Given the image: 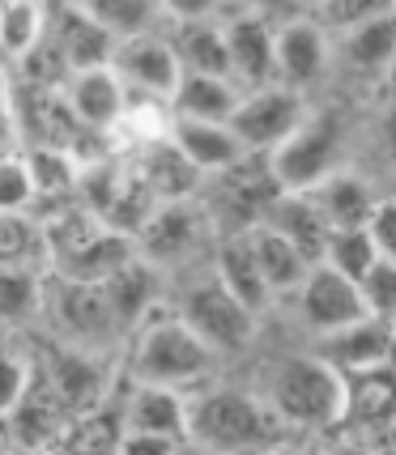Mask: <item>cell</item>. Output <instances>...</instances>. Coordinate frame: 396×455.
<instances>
[{
    "label": "cell",
    "mask_w": 396,
    "mask_h": 455,
    "mask_svg": "<svg viewBox=\"0 0 396 455\" xmlns=\"http://www.w3.org/2000/svg\"><path fill=\"white\" fill-rule=\"evenodd\" d=\"M218 362L222 357L179 319L171 298L141 319L119 349V371L133 383H166V387H183V392L205 387L218 371Z\"/></svg>",
    "instance_id": "cell-1"
},
{
    "label": "cell",
    "mask_w": 396,
    "mask_h": 455,
    "mask_svg": "<svg viewBox=\"0 0 396 455\" xmlns=\"http://www.w3.org/2000/svg\"><path fill=\"white\" fill-rule=\"evenodd\" d=\"M345 387L350 379L324 354H281L260 379V396L290 435H324L345 421Z\"/></svg>",
    "instance_id": "cell-2"
},
{
    "label": "cell",
    "mask_w": 396,
    "mask_h": 455,
    "mask_svg": "<svg viewBox=\"0 0 396 455\" xmlns=\"http://www.w3.org/2000/svg\"><path fill=\"white\" fill-rule=\"evenodd\" d=\"M286 438L290 430L260 392L222 387L214 379L188 392V447L197 451H264Z\"/></svg>",
    "instance_id": "cell-3"
},
{
    "label": "cell",
    "mask_w": 396,
    "mask_h": 455,
    "mask_svg": "<svg viewBox=\"0 0 396 455\" xmlns=\"http://www.w3.org/2000/svg\"><path fill=\"white\" fill-rule=\"evenodd\" d=\"M171 307H175L179 319H183L218 357L252 349V340H256V332H260L256 311H247V307L218 281V273L205 268V264L183 268V285L175 290Z\"/></svg>",
    "instance_id": "cell-4"
},
{
    "label": "cell",
    "mask_w": 396,
    "mask_h": 455,
    "mask_svg": "<svg viewBox=\"0 0 396 455\" xmlns=\"http://www.w3.org/2000/svg\"><path fill=\"white\" fill-rule=\"evenodd\" d=\"M218 226L209 218V209L197 196H179V200H158L145 221L137 226V256L150 259L158 273H183L209 256L205 247L218 243Z\"/></svg>",
    "instance_id": "cell-5"
},
{
    "label": "cell",
    "mask_w": 396,
    "mask_h": 455,
    "mask_svg": "<svg viewBox=\"0 0 396 455\" xmlns=\"http://www.w3.org/2000/svg\"><path fill=\"white\" fill-rule=\"evenodd\" d=\"M43 319H52L60 345H73V349L102 357H119V349H124V332H119L107 298H102V285H94V281H73L47 268Z\"/></svg>",
    "instance_id": "cell-6"
},
{
    "label": "cell",
    "mask_w": 396,
    "mask_h": 455,
    "mask_svg": "<svg viewBox=\"0 0 396 455\" xmlns=\"http://www.w3.org/2000/svg\"><path fill=\"white\" fill-rule=\"evenodd\" d=\"M264 166L281 192H307L311 183L345 166V124L337 111L311 107L290 137L264 154Z\"/></svg>",
    "instance_id": "cell-7"
},
{
    "label": "cell",
    "mask_w": 396,
    "mask_h": 455,
    "mask_svg": "<svg viewBox=\"0 0 396 455\" xmlns=\"http://www.w3.org/2000/svg\"><path fill=\"white\" fill-rule=\"evenodd\" d=\"M116 451H183L188 447V392L166 383H133L119 400Z\"/></svg>",
    "instance_id": "cell-8"
},
{
    "label": "cell",
    "mask_w": 396,
    "mask_h": 455,
    "mask_svg": "<svg viewBox=\"0 0 396 455\" xmlns=\"http://www.w3.org/2000/svg\"><path fill=\"white\" fill-rule=\"evenodd\" d=\"M311 111V99L307 90L298 85H286V81H264V85H252L238 94V107L230 116V128L238 132V140L252 149V154H269L273 145L295 132L298 124Z\"/></svg>",
    "instance_id": "cell-9"
},
{
    "label": "cell",
    "mask_w": 396,
    "mask_h": 455,
    "mask_svg": "<svg viewBox=\"0 0 396 455\" xmlns=\"http://www.w3.org/2000/svg\"><path fill=\"white\" fill-rule=\"evenodd\" d=\"M273 60L278 81L311 94L324 77H333V30L311 9H298L273 26Z\"/></svg>",
    "instance_id": "cell-10"
},
{
    "label": "cell",
    "mask_w": 396,
    "mask_h": 455,
    "mask_svg": "<svg viewBox=\"0 0 396 455\" xmlns=\"http://www.w3.org/2000/svg\"><path fill=\"white\" fill-rule=\"evenodd\" d=\"M295 315L303 323V332L316 340V337H328V332H337L345 323H354V319L367 315V307H362V294H358V281L337 273L333 264H324L316 259L311 268H307V277L298 281L295 294Z\"/></svg>",
    "instance_id": "cell-11"
},
{
    "label": "cell",
    "mask_w": 396,
    "mask_h": 455,
    "mask_svg": "<svg viewBox=\"0 0 396 455\" xmlns=\"http://www.w3.org/2000/svg\"><path fill=\"white\" fill-rule=\"evenodd\" d=\"M111 68H116L119 81L128 85V94H150V99H166V102L175 94L179 73H183L166 26H162V30H150V35L119 39L116 52H111Z\"/></svg>",
    "instance_id": "cell-12"
},
{
    "label": "cell",
    "mask_w": 396,
    "mask_h": 455,
    "mask_svg": "<svg viewBox=\"0 0 396 455\" xmlns=\"http://www.w3.org/2000/svg\"><path fill=\"white\" fill-rule=\"evenodd\" d=\"M333 73L358 81L396 77V9L333 35Z\"/></svg>",
    "instance_id": "cell-13"
},
{
    "label": "cell",
    "mask_w": 396,
    "mask_h": 455,
    "mask_svg": "<svg viewBox=\"0 0 396 455\" xmlns=\"http://www.w3.org/2000/svg\"><path fill=\"white\" fill-rule=\"evenodd\" d=\"M273 26L278 21L260 18V13H243V9H226L222 13V35H226V64L230 77L252 90L278 77V60H273Z\"/></svg>",
    "instance_id": "cell-14"
},
{
    "label": "cell",
    "mask_w": 396,
    "mask_h": 455,
    "mask_svg": "<svg viewBox=\"0 0 396 455\" xmlns=\"http://www.w3.org/2000/svg\"><path fill=\"white\" fill-rule=\"evenodd\" d=\"M316 354H324L341 375H367L379 366H396V337L388 328V319L362 315L354 323H345L328 337H316Z\"/></svg>",
    "instance_id": "cell-15"
},
{
    "label": "cell",
    "mask_w": 396,
    "mask_h": 455,
    "mask_svg": "<svg viewBox=\"0 0 396 455\" xmlns=\"http://www.w3.org/2000/svg\"><path fill=\"white\" fill-rule=\"evenodd\" d=\"M166 140H171L205 179L230 171L235 162H243L252 154V149L238 140L235 128H230V119H188V116H175V111H171V132H166Z\"/></svg>",
    "instance_id": "cell-16"
},
{
    "label": "cell",
    "mask_w": 396,
    "mask_h": 455,
    "mask_svg": "<svg viewBox=\"0 0 396 455\" xmlns=\"http://www.w3.org/2000/svg\"><path fill=\"white\" fill-rule=\"evenodd\" d=\"M47 39L60 52V60L69 64V73L111 64V52H116V39L85 13V4H77V0H52Z\"/></svg>",
    "instance_id": "cell-17"
},
{
    "label": "cell",
    "mask_w": 396,
    "mask_h": 455,
    "mask_svg": "<svg viewBox=\"0 0 396 455\" xmlns=\"http://www.w3.org/2000/svg\"><path fill=\"white\" fill-rule=\"evenodd\" d=\"M60 94L69 102V111L85 132H102L119 119L124 102H128V85L119 81V73L111 64H99V68H77L69 73V81L60 85Z\"/></svg>",
    "instance_id": "cell-18"
},
{
    "label": "cell",
    "mask_w": 396,
    "mask_h": 455,
    "mask_svg": "<svg viewBox=\"0 0 396 455\" xmlns=\"http://www.w3.org/2000/svg\"><path fill=\"white\" fill-rule=\"evenodd\" d=\"M99 285H102L107 307H111V315H116V323H119V332H124V340H128V332H133L158 302H166V298H162V273L141 256H133L128 264H119L116 273L107 281H99Z\"/></svg>",
    "instance_id": "cell-19"
},
{
    "label": "cell",
    "mask_w": 396,
    "mask_h": 455,
    "mask_svg": "<svg viewBox=\"0 0 396 455\" xmlns=\"http://www.w3.org/2000/svg\"><path fill=\"white\" fill-rule=\"evenodd\" d=\"M209 268H214L222 285H226V290H230L247 311H256V315H264V311L278 302V294L269 290V281H264V273H260L256 256H252V243H247L243 230L222 235L218 243H214V259H209Z\"/></svg>",
    "instance_id": "cell-20"
},
{
    "label": "cell",
    "mask_w": 396,
    "mask_h": 455,
    "mask_svg": "<svg viewBox=\"0 0 396 455\" xmlns=\"http://www.w3.org/2000/svg\"><path fill=\"white\" fill-rule=\"evenodd\" d=\"M307 200L316 204V213L324 218L328 230H337V226H362L367 213H371V204H376V188H371V179L350 171V166H337L333 175H324L319 183L307 188Z\"/></svg>",
    "instance_id": "cell-21"
},
{
    "label": "cell",
    "mask_w": 396,
    "mask_h": 455,
    "mask_svg": "<svg viewBox=\"0 0 396 455\" xmlns=\"http://www.w3.org/2000/svg\"><path fill=\"white\" fill-rule=\"evenodd\" d=\"M47 307V268L43 264H4L0 268V328H35Z\"/></svg>",
    "instance_id": "cell-22"
},
{
    "label": "cell",
    "mask_w": 396,
    "mask_h": 455,
    "mask_svg": "<svg viewBox=\"0 0 396 455\" xmlns=\"http://www.w3.org/2000/svg\"><path fill=\"white\" fill-rule=\"evenodd\" d=\"M260 221H264V226H273L278 235L290 238V243H295V247L311 259V264L324 256L328 226H324V218L316 213V204L307 200V192H281V188H278V192L269 196V204H264Z\"/></svg>",
    "instance_id": "cell-23"
},
{
    "label": "cell",
    "mask_w": 396,
    "mask_h": 455,
    "mask_svg": "<svg viewBox=\"0 0 396 455\" xmlns=\"http://www.w3.org/2000/svg\"><path fill=\"white\" fill-rule=\"evenodd\" d=\"M243 235H247V243H252V256H256L260 273H264V281H269V290H273L278 298L295 294L298 281L307 277V268H311V259L303 256L286 235H278L273 226H264V221L247 226Z\"/></svg>",
    "instance_id": "cell-24"
},
{
    "label": "cell",
    "mask_w": 396,
    "mask_h": 455,
    "mask_svg": "<svg viewBox=\"0 0 396 455\" xmlns=\"http://www.w3.org/2000/svg\"><path fill=\"white\" fill-rule=\"evenodd\" d=\"M238 94H243V85L230 73H179L171 111L188 119H230Z\"/></svg>",
    "instance_id": "cell-25"
},
{
    "label": "cell",
    "mask_w": 396,
    "mask_h": 455,
    "mask_svg": "<svg viewBox=\"0 0 396 455\" xmlns=\"http://www.w3.org/2000/svg\"><path fill=\"white\" fill-rule=\"evenodd\" d=\"M171 47L179 56L183 73H230L226 64V35L222 18H197V21H166Z\"/></svg>",
    "instance_id": "cell-26"
},
{
    "label": "cell",
    "mask_w": 396,
    "mask_h": 455,
    "mask_svg": "<svg viewBox=\"0 0 396 455\" xmlns=\"http://www.w3.org/2000/svg\"><path fill=\"white\" fill-rule=\"evenodd\" d=\"M52 0H0V56L13 68L47 35Z\"/></svg>",
    "instance_id": "cell-27"
},
{
    "label": "cell",
    "mask_w": 396,
    "mask_h": 455,
    "mask_svg": "<svg viewBox=\"0 0 396 455\" xmlns=\"http://www.w3.org/2000/svg\"><path fill=\"white\" fill-rule=\"evenodd\" d=\"M85 4V13L99 21L111 39H133V35H150L166 26L162 0H77Z\"/></svg>",
    "instance_id": "cell-28"
},
{
    "label": "cell",
    "mask_w": 396,
    "mask_h": 455,
    "mask_svg": "<svg viewBox=\"0 0 396 455\" xmlns=\"http://www.w3.org/2000/svg\"><path fill=\"white\" fill-rule=\"evenodd\" d=\"M4 264H47V235L35 213H0V268Z\"/></svg>",
    "instance_id": "cell-29"
},
{
    "label": "cell",
    "mask_w": 396,
    "mask_h": 455,
    "mask_svg": "<svg viewBox=\"0 0 396 455\" xmlns=\"http://www.w3.org/2000/svg\"><path fill=\"white\" fill-rule=\"evenodd\" d=\"M376 243H371V235H367V226H337V230H328V238H324V264H333L337 273H345V277H362L371 264H376Z\"/></svg>",
    "instance_id": "cell-30"
},
{
    "label": "cell",
    "mask_w": 396,
    "mask_h": 455,
    "mask_svg": "<svg viewBox=\"0 0 396 455\" xmlns=\"http://www.w3.org/2000/svg\"><path fill=\"white\" fill-rule=\"evenodd\" d=\"M39 204V188L21 149L0 154V213H30Z\"/></svg>",
    "instance_id": "cell-31"
},
{
    "label": "cell",
    "mask_w": 396,
    "mask_h": 455,
    "mask_svg": "<svg viewBox=\"0 0 396 455\" xmlns=\"http://www.w3.org/2000/svg\"><path fill=\"white\" fill-rule=\"evenodd\" d=\"M30 375H35V354H26L13 340H4V328H0V421L26 396Z\"/></svg>",
    "instance_id": "cell-32"
},
{
    "label": "cell",
    "mask_w": 396,
    "mask_h": 455,
    "mask_svg": "<svg viewBox=\"0 0 396 455\" xmlns=\"http://www.w3.org/2000/svg\"><path fill=\"white\" fill-rule=\"evenodd\" d=\"M358 294H362V307L367 315L388 319L396 307V259L376 256V264L358 277Z\"/></svg>",
    "instance_id": "cell-33"
},
{
    "label": "cell",
    "mask_w": 396,
    "mask_h": 455,
    "mask_svg": "<svg viewBox=\"0 0 396 455\" xmlns=\"http://www.w3.org/2000/svg\"><path fill=\"white\" fill-rule=\"evenodd\" d=\"M392 9H396V0H319L311 13L337 35V30H350L358 21L384 18V13H392Z\"/></svg>",
    "instance_id": "cell-34"
},
{
    "label": "cell",
    "mask_w": 396,
    "mask_h": 455,
    "mask_svg": "<svg viewBox=\"0 0 396 455\" xmlns=\"http://www.w3.org/2000/svg\"><path fill=\"white\" fill-rule=\"evenodd\" d=\"M362 226H367V235H371L379 256L396 259V196H376V204H371V213H367Z\"/></svg>",
    "instance_id": "cell-35"
},
{
    "label": "cell",
    "mask_w": 396,
    "mask_h": 455,
    "mask_svg": "<svg viewBox=\"0 0 396 455\" xmlns=\"http://www.w3.org/2000/svg\"><path fill=\"white\" fill-rule=\"evenodd\" d=\"M230 0H162L166 21H197V18H222Z\"/></svg>",
    "instance_id": "cell-36"
},
{
    "label": "cell",
    "mask_w": 396,
    "mask_h": 455,
    "mask_svg": "<svg viewBox=\"0 0 396 455\" xmlns=\"http://www.w3.org/2000/svg\"><path fill=\"white\" fill-rule=\"evenodd\" d=\"M230 9H243V13H260V18H269V21H281V18H290V13H298L303 4H298V0H230Z\"/></svg>",
    "instance_id": "cell-37"
},
{
    "label": "cell",
    "mask_w": 396,
    "mask_h": 455,
    "mask_svg": "<svg viewBox=\"0 0 396 455\" xmlns=\"http://www.w3.org/2000/svg\"><path fill=\"white\" fill-rule=\"evenodd\" d=\"M4 149H21L18 111H13V99H9V94L0 99V154H4Z\"/></svg>",
    "instance_id": "cell-38"
},
{
    "label": "cell",
    "mask_w": 396,
    "mask_h": 455,
    "mask_svg": "<svg viewBox=\"0 0 396 455\" xmlns=\"http://www.w3.org/2000/svg\"><path fill=\"white\" fill-rule=\"evenodd\" d=\"M376 140H379V149H384V158L396 166V102L379 116V128H376Z\"/></svg>",
    "instance_id": "cell-39"
},
{
    "label": "cell",
    "mask_w": 396,
    "mask_h": 455,
    "mask_svg": "<svg viewBox=\"0 0 396 455\" xmlns=\"http://www.w3.org/2000/svg\"><path fill=\"white\" fill-rule=\"evenodd\" d=\"M9 85H13V73H9V64H0V99L9 94Z\"/></svg>",
    "instance_id": "cell-40"
},
{
    "label": "cell",
    "mask_w": 396,
    "mask_h": 455,
    "mask_svg": "<svg viewBox=\"0 0 396 455\" xmlns=\"http://www.w3.org/2000/svg\"><path fill=\"white\" fill-rule=\"evenodd\" d=\"M388 328H392V337H396V307H392V315H388Z\"/></svg>",
    "instance_id": "cell-41"
},
{
    "label": "cell",
    "mask_w": 396,
    "mask_h": 455,
    "mask_svg": "<svg viewBox=\"0 0 396 455\" xmlns=\"http://www.w3.org/2000/svg\"><path fill=\"white\" fill-rule=\"evenodd\" d=\"M298 4H303V9H316L319 0H298Z\"/></svg>",
    "instance_id": "cell-42"
}]
</instances>
